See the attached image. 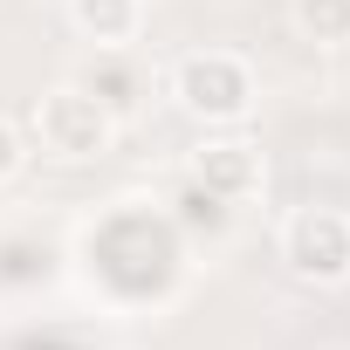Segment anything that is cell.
Returning <instances> with one entry per match:
<instances>
[{"label":"cell","instance_id":"cell-9","mask_svg":"<svg viewBox=\"0 0 350 350\" xmlns=\"http://www.w3.org/2000/svg\"><path fill=\"white\" fill-rule=\"evenodd\" d=\"M14 165H21V131L0 117V179H14Z\"/></svg>","mask_w":350,"mask_h":350},{"label":"cell","instance_id":"cell-6","mask_svg":"<svg viewBox=\"0 0 350 350\" xmlns=\"http://www.w3.org/2000/svg\"><path fill=\"white\" fill-rule=\"evenodd\" d=\"M83 90H90L110 117H124V110L137 103V69H131V62H117V55H96V62L83 69Z\"/></svg>","mask_w":350,"mask_h":350},{"label":"cell","instance_id":"cell-8","mask_svg":"<svg viewBox=\"0 0 350 350\" xmlns=\"http://www.w3.org/2000/svg\"><path fill=\"white\" fill-rule=\"evenodd\" d=\"M179 220H186V227H206V234H227L234 206H227V200H213L206 186H186V193H179Z\"/></svg>","mask_w":350,"mask_h":350},{"label":"cell","instance_id":"cell-7","mask_svg":"<svg viewBox=\"0 0 350 350\" xmlns=\"http://www.w3.org/2000/svg\"><path fill=\"white\" fill-rule=\"evenodd\" d=\"M295 28L309 35V42H323V49H336V42H350V0H295Z\"/></svg>","mask_w":350,"mask_h":350},{"label":"cell","instance_id":"cell-2","mask_svg":"<svg viewBox=\"0 0 350 350\" xmlns=\"http://www.w3.org/2000/svg\"><path fill=\"white\" fill-rule=\"evenodd\" d=\"M172 83H179V103H186L193 117H213V124H234V117H247V103H254L247 62H241V55H220V49L186 55Z\"/></svg>","mask_w":350,"mask_h":350},{"label":"cell","instance_id":"cell-1","mask_svg":"<svg viewBox=\"0 0 350 350\" xmlns=\"http://www.w3.org/2000/svg\"><path fill=\"white\" fill-rule=\"evenodd\" d=\"M35 131H42V144H49L55 158H96V151H110L117 117H110L83 83H62V90H49V96L35 103Z\"/></svg>","mask_w":350,"mask_h":350},{"label":"cell","instance_id":"cell-5","mask_svg":"<svg viewBox=\"0 0 350 350\" xmlns=\"http://www.w3.org/2000/svg\"><path fill=\"white\" fill-rule=\"evenodd\" d=\"M137 0H69V21L83 28V35H96V42H131L137 35Z\"/></svg>","mask_w":350,"mask_h":350},{"label":"cell","instance_id":"cell-4","mask_svg":"<svg viewBox=\"0 0 350 350\" xmlns=\"http://www.w3.org/2000/svg\"><path fill=\"white\" fill-rule=\"evenodd\" d=\"M193 186H206V193H213V200H227V206L254 200V193H261V151H254V144H241V137L206 144V151L193 158Z\"/></svg>","mask_w":350,"mask_h":350},{"label":"cell","instance_id":"cell-3","mask_svg":"<svg viewBox=\"0 0 350 350\" xmlns=\"http://www.w3.org/2000/svg\"><path fill=\"white\" fill-rule=\"evenodd\" d=\"M282 254H288L295 275L343 282L350 275V220L343 213H295L288 234H282Z\"/></svg>","mask_w":350,"mask_h":350}]
</instances>
